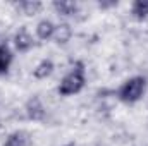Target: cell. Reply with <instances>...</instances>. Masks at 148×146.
I'll use <instances>...</instances> for the list:
<instances>
[{
  "label": "cell",
  "mask_w": 148,
  "mask_h": 146,
  "mask_svg": "<svg viewBox=\"0 0 148 146\" xmlns=\"http://www.w3.org/2000/svg\"><path fill=\"white\" fill-rule=\"evenodd\" d=\"M73 38V28L67 23H60L55 24V33H53V40L57 45H67Z\"/></svg>",
  "instance_id": "7"
},
{
  "label": "cell",
  "mask_w": 148,
  "mask_h": 146,
  "mask_svg": "<svg viewBox=\"0 0 148 146\" xmlns=\"http://www.w3.org/2000/svg\"><path fill=\"white\" fill-rule=\"evenodd\" d=\"M2 146H29V136L24 131H14L5 138Z\"/></svg>",
  "instance_id": "10"
},
{
  "label": "cell",
  "mask_w": 148,
  "mask_h": 146,
  "mask_svg": "<svg viewBox=\"0 0 148 146\" xmlns=\"http://www.w3.org/2000/svg\"><path fill=\"white\" fill-rule=\"evenodd\" d=\"M131 14L138 21L148 19V0H134L131 3Z\"/></svg>",
  "instance_id": "12"
},
{
  "label": "cell",
  "mask_w": 148,
  "mask_h": 146,
  "mask_svg": "<svg viewBox=\"0 0 148 146\" xmlns=\"http://www.w3.org/2000/svg\"><path fill=\"white\" fill-rule=\"evenodd\" d=\"M19 9H21V12L24 16L33 17V16H36L43 10V3L40 0H24V2L19 3Z\"/></svg>",
  "instance_id": "11"
},
{
  "label": "cell",
  "mask_w": 148,
  "mask_h": 146,
  "mask_svg": "<svg viewBox=\"0 0 148 146\" xmlns=\"http://www.w3.org/2000/svg\"><path fill=\"white\" fill-rule=\"evenodd\" d=\"M53 69H55V65H53V62L50 60V59H43V60H40L36 65H35V69H33V77L35 79H47V77H50L52 72H53Z\"/></svg>",
  "instance_id": "8"
},
{
  "label": "cell",
  "mask_w": 148,
  "mask_h": 146,
  "mask_svg": "<svg viewBox=\"0 0 148 146\" xmlns=\"http://www.w3.org/2000/svg\"><path fill=\"white\" fill-rule=\"evenodd\" d=\"M12 60H14V55H12L10 46H9L5 41L0 43V76H3V74L9 72Z\"/></svg>",
  "instance_id": "9"
},
{
  "label": "cell",
  "mask_w": 148,
  "mask_h": 146,
  "mask_svg": "<svg viewBox=\"0 0 148 146\" xmlns=\"http://www.w3.org/2000/svg\"><path fill=\"white\" fill-rule=\"evenodd\" d=\"M12 43H14V48H16L19 53H26V52H29V50L35 46V38H33V35L23 26V28H19V29L16 31V35L12 38Z\"/></svg>",
  "instance_id": "4"
},
{
  "label": "cell",
  "mask_w": 148,
  "mask_h": 146,
  "mask_svg": "<svg viewBox=\"0 0 148 146\" xmlns=\"http://www.w3.org/2000/svg\"><path fill=\"white\" fill-rule=\"evenodd\" d=\"M147 84L148 83L145 76H133L121 84V88L117 89V98L127 105H133L145 96Z\"/></svg>",
  "instance_id": "1"
},
{
  "label": "cell",
  "mask_w": 148,
  "mask_h": 146,
  "mask_svg": "<svg viewBox=\"0 0 148 146\" xmlns=\"http://www.w3.org/2000/svg\"><path fill=\"white\" fill-rule=\"evenodd\" d=\"M112 7H117V2H98V9H102V10H105V9H112Z\"/></svg>",
  "instance_id": "13"
},
{
  "label": "cell",
  "mask_w": 148,
  "mask_h": 146,
  "mask_svg": "<svg viewBox=\"0 0 148 146\" xmlns=\"http://www.w3.org/2000/svg\"><path fill=\"white\" fill-rule=\"evenodd\" d=\"M62 146H76L74 143H67V145H62Z\"/></svg>",
  "instance_id": "14"
},
{
  "label": "cell",
  "mask_w": 148,
  "mask_h": 146,
  "mask_svg": "<svg viewBox=\"0 0 148 146\" xmlns=\"http://www.w3.org/2000/svg\"><path fill=\"white\" fill-rule=\"evenodd\" d=\"M24 113L31 122H41L47 115V108L43 105V102L40 100V96H31L26 105H24Z\"/></svg>",
  "instance_id": "3"
},
{
  "label": "cell",
  "mask_w": 148,
  "mask_h": 146,
  "mask_svg": "<svg viewBox=\"0 0 148 146\" xmlns=\"http://www.w3.org/2000/svg\"><path fill=\"white\" fill-rule=\"evenodd\" d=\"M52 7L62 17H73V16H76V12H77V3L76 2H71V0H60V2L57 0V2L52 3Z\"/></svg>",
  "instance_id": "6"
},
{
  "label": "cell",
  "mask_w": 148,
  "mask_h": 146,
  "mask_svg": "<svg viewBox=\"0 0 148 146\" xmlns=\"http://www.w3.org/2000/svg\"><path fill=\"white\" fill-rule=\"evenodd\" d=\"M35 33H36L38 40H41V41H48V40L53 38L55 24H53L50 19H41V21H38L36 28H35Z\"/></svg>",
  "instance_id": "5"
},
{
  "label": "cell",
  "mask_w": 148,
  "mask_h": 146,
  "mask_svg": "<svg viewBox=\"0 0 148 146\" xmlns=\"http://www.w3.org/2000/svg\"><path fill=\"white\" fill-rule=\"evenodd\" d=\"M84 84H86V74H84V69H83V64L77 62L73 69L60 79V83L57 86V91H59L60 96H74V95L83 91Z\"/></svg>",
  "instance_id": "2"
}]
</instances>
